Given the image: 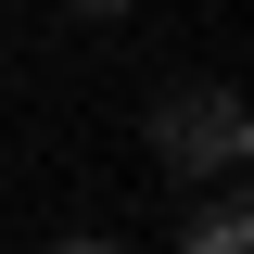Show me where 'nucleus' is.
Wrapping results in <instances>:
<instances>
[{
  "mask_svg": "<svg viewBox=\"0 0 254 254\" xmlns=\"http://www.w3.org/2000/svg\"><path fill=\"white\" fill-rule=\"evenodd\" d=\"M242 153H254L242 89L190 76V89H165V102H153V165H165V178H242Z\"/></svg>",
  "mask_w": 254,
  "mask_h": 254,
  "instance_id": "nucleus-1",
  "label": "nucleus"
},
{
  "mask_svg": "<svg viewBox=\"0 0 254 254\" xmlns=\"http://www.w3.org/2000/svg\"><path fill=\"white\" fill-rule=\"evenodd\" d=\"M190 254H254V216H242V190L203 178V216H190Z\"/></svg>",
  "mask_w": 254,
  "mask_h": 254,
  "instance_id": "nucleus-2",
  "label": "nucleus"
},
{
  "mask_svg": "<svg viewBox=\"0 0 254 254\" xmlns=\"http://www.w3.org/2000/svg\"><path fill=\"white\" fill-rule=\"evenodd\" d=\"M64 13H89V26H102V13H127V0H64Z\"/></svg>",
  "mask_w": 254,
  "mask_h": 254,
  "instance_id": "nucleus-3",
  "label": "nucleus"
},
{
  "mask_svg": "<svg viewBox=\"0 0 254 254\" xmlns=\"http://www.w3.org/2000/svg\"><path fill=\"white\" fill-rule=\"evenodd\" d=\"M51 254H127V242H51Z\"/></svg>",
  "mask_w": 254,
  "mask_h": 254,
  "instance_id": "nucleus-4",
  "label": "nucleus"
}]
</instances>
